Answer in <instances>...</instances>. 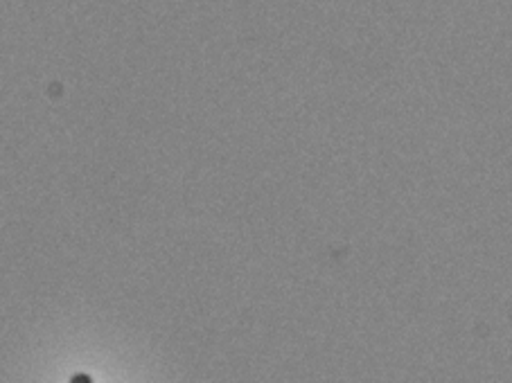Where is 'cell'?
<instances>
[{
    "label": "cell",
    "instance_id": "6da1fadb",
    "mask_svg": "<svg viewBox=\"0 0 512 383\" xmlns=\"http://www.w3.org/2000/svg\"><path fill=\"white\" fill-rule=\"evenodd\" d=\"M70 383H93L91 377H86V374H77V377H73V381Z\"/></svg>",
    "mask_w": 512,
    "mask_h": 383
}]
</instances>
